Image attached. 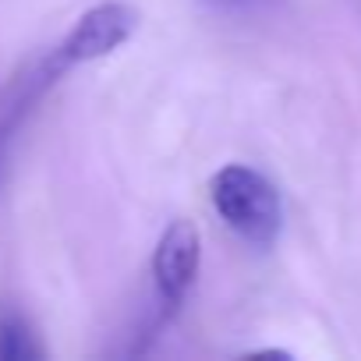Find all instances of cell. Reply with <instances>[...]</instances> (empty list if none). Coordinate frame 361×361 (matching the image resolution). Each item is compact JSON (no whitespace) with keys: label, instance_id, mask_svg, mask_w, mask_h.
I'll return each instance as SVG.
<instances>
[{"label":"cell","instance_id":"obj_1","mask_svg":"<svg viewBox=\"0 0 361 361\" xmlns=\"http://www.w3.org/2000/svg\"><path fill=\"white\" fill-rule=\"evenodd\" d=\"M209 199L220 220L252 248H273L283 231V202L276 185L255 166L227 163L209 180Z\"/></svg>","mask_w":361,"mask_h":361},{"label":"cell","instance_id":"obj_2","mask_svg":"<svg viewBox=\"0 0 361 361\" xmlns=\"http://www.w3.org/2000/svg\"><path fill=\"white\" fill-rule=\"evenodd\" d=\"M138 29V11L124 0H103V4L89 8L71 29L68 36L54 47V64L68 75L71 68L92 64L99 57H110L114 50H121Z\"/></svg>","mask_w":361,"mask_h":361},{"label":"cell","instance_id":"obj_3","mask_svg":"<svg viewBox=\"0 0 361 361\" xmlns=\"http://www.w3.org/2000/svg\"><path fill=\"white\" fill-rule=\"evenodd\" d=\"M199 262H202V241H199L195 224L173 220L159 234V241L152 248V262H149L152 290H156V305H159L163 319H170L192 294L195 276H199Z\"/></svg>","mask_w":361,"mask_h":361},{"label":"cell","instance_id":"obj_4","mask_svg":"<svg viewBox=\"0 0 361 361\" xmlns=\"http://www.w3.org/2000/svg\"><path fill=\"white\" fill-rule=\"evenodd\" d=\"M47 347L39 343V333L29 326V319L15 308L0 312V361H32L43 357Z\"/></svg>","mask_w":361,"mask_h":361},{"label":"cell","instance_id":"obj_5","mask_svg":"<svg viewBox=\"0 0 361 361\" xmlns=\"http://www.w3.org/2000/svg\"><path fill=\"white\" fill-rule=\"evenodd\" d=\"M206 4L216 8V11H227V15H259L273 4V0H206Z\"/></svg>","mask_w":361,"mask_h":361}]
</instances>
